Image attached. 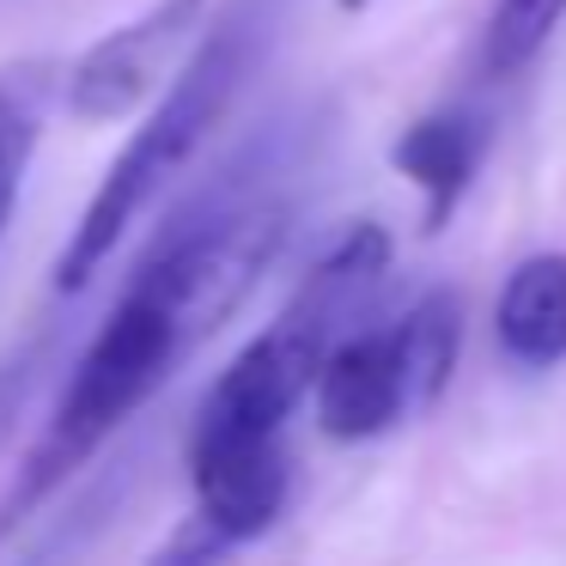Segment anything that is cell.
<instances>
[{
    "label": "cell",
    "instance_id": "3957f363",
    "mask_svg": "<svg viewBox=\"0 0 566 566\" xmlns=\"http://www.w3.org/2000/svg\"><path fill=\"white\" fill-rule=\"evenodd\" d=\"M201 19H208V0H153L140 19L116 25L80 55V67L67 74V111L80 123H116L153 104V92L171 86L196 55Z\"/></svg>",
    "mask_w": 566,
    "mask_h": 566
},
{
    "label": "cell",
    "instance_id": "7a4b0ae2",
    "mask_svg": "<svg viewBox=\"0 0 566 566\" xmlns=\"http://www.w3.org/2000/svg\"><path fill=\"white\" fill-rule=\"evenodd\" d=\"M250 55H256V38H250L244 19H232V25L208 31V38L196 43L184 74L153 98L147 123L128 135V147L111 159L104 184L92 189L86 213H80L74 238H67L62 262H55V293H80V286L116 256L128 226L171 189V177L184 171L189 159H196V147H208V135L220 128V116L232 111L238 86H244Z\"/></svg>",
    "mask_w": 566,
    "mask_h": 566
},
{
    "label": "cell",
    "instance_id": "8992f818",
    "mask_svg": "<svg viewBox=\"0 0 566 566\" xmlns=\"http://www.w3.org/2000/svg\"><path fill=\"white\" fill-rule=\"evenodd\" d=\"M493 335H500L512 366L548 371L566 359V256L560 250H536V256H524L505 274L500 305H493Z\"/></svg>",
    "mask_w": 566,
    "mask_h": 566
},
{
    "label": "cell",
    "instance_id": "30bf717a",
    "mask_svg": "<svg viewBox=\"0 0 566 566\" xmlns=\"http://www.w3.org/2000/svg\"><path fill=\"white\" fill-rule=\"evenodd\" d=\"M31 378H38V359H31V354L0 359V444L13 439L19 415H25V402H31Z\"/></svg>",
    "mask_w": 566,
    "mask_h": 566
},
{
    "label": "cell",
    "instance_id": "9c48e42d",
    "mask_svg": "<svg viewBox=\"0 0 566 566\" xmlns=\"http://www.w3.org/2000/svg\"><path fill=\"white\" fill-rule=\"evenodd\" d=\"M566 0H493L488 25H481V67L493 80H512L548 50V38L560 31Z\"/></svg>",
    "mask_w": 566,
    "mask_h": 566
},
{
    "label": "cell",
    "instance_id": "277c9868",
    "mask_svg": "<svg viewBox=\"0 0 566 566\" xmlns=\"http://www.w3.org/2000/svg\"><path fill=\"white\" fill-rule=\"evenodd\" d=\"M317 427L329 439H378L402 415L420 408L415 371H408V347L396 323L378 329H354L335 342V354L317 371Z\"/></svg>",
    "mask_w": 566,
    "mask_h": 566
},
{
    "label": "cell",
    "instance_id": "ba28073f",
    "mask_svg": "<svg viewBox=\"0 0 566 566\" xmlns=\"http://www.w3.org/2000/svg\"><path fill=\"white\" fill-rule=\"evenodd\" d=\"M402 329V347H408V371H415V390H420V408H432L444 396L457 371V347H463V305L457 293H427L396 317Z\"/></svg>",
    "mask_w": 566,
    "mask_h": 566
},
{
    "label": "cell",
    "instance_id": "6da1fadb",
    "mask_svg": "<svg viewBox=\"0 0 566 566\" xmlns=\"http://www.w3.org/2000/svg\"><path fill=\"white\" fill-rule=\"evenodd\" d=\"M286 226H293L286 201L250 189V196L201 201L153 244V256L135 269V281L86 342L80 366L67 371L50 427L0 500V542L38 505H50L171 384V371L256 293V281L286 244Z\"/></svg>",
    "mask_w": 566,
    "mask_h": 566
},
{
    "label": "cell",
    "instance_id": "5b68a950",
    "mask_svg": "<svg viewBox=\"0 0 566 566\" xmlns=\"http://www.w3.org/2000/svg\"><path fill=\"white\" fill-rule=\"evenodd\" d=\"M481 153H488V123H481L475 111H463V104H457V111L420 116V123H408L402 135H396L390 165L420 189V201H427V213H420L427 232H444V226H451L457 201L469 196V184H475V171H481Z\"/></svg>",
    "mask_w": 566,
    "mask_h": 566
},
{
    "label": "cell",
    "instance_id": "8fae6325",
    "mask_svg": "<svg viewBox=\"0 0 566 566\" xmlns=\"http://www.w3.org/2000/svg\"><path fill=\"white\" fill-rule=\"evenodd\" d=\"M335 7H342V13H366L371 0H335Z\"/></svg>",
    "mask_w": 566,
    "mask_h": 566
},
{
    "label": "cell",
    "instance_id": "52a82bcc",
    "mask_svg": "<svg viewBox=\"0 0 566 566\" xmlns=\"http://www.w3.org/2000/svg\"><path fill=\"white\" fill-rule=\"evenodd\" d=\"M38 135H43V67L31 62L0 67V232L19 208Z\"/></svg>",
    "mask_w": 566,
    "mask_h": 566
}]
</instances>
